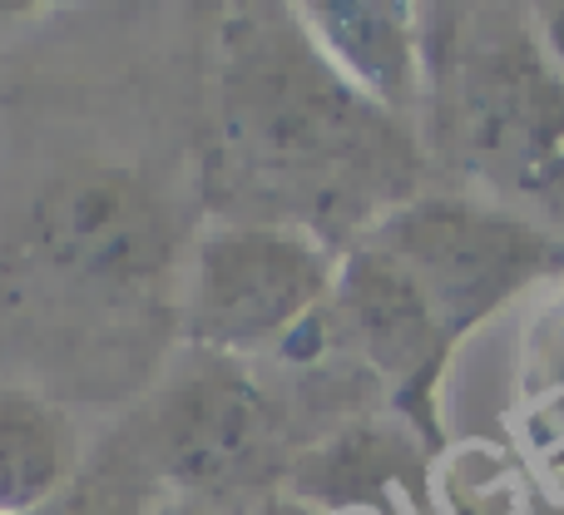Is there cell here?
Instances as JSON below:
<instances>
[{
	"instance_id": "cell-3",
	"label": "cell",
	"mask_w": 564,
	"mask_h": 515,
	"mask_svg": "<svg viewBox=\"0 0 564 515\" xmlns=\"http://www.w3.org/2000/svg\"><path fill=\"white\" fill-rule=\"evenodd\" d=\"M312 292V258L268 224H208L188 258L184 337L194 352H253L273 342Z\"/></svg>"
},
{
	"instance_id": "cell-2",
	"label": "cell",
	"mask_w": 564,
	"mask_h": 515,
	"mask_svg": "<svg viewBox=\"0 0 564 515\" xmlns=\"http://www.w3.org/2000/svg\"><path fill=\"white\" fill-rule=\"evenodd\" d=\"M124 427L159 486L204 501L243 481L263 451V407L214 352H194L144 407L129 411Z\"/></svg>"
},
{
	"instance_id": "cell-4",
	"label": "cell",
	"mask_w": 564,
	"mask_h": 515,
	"mask_svg": "<svg viewBox=\"0 0 564 515\" xmlns=\"http://www.w3.org/2000/svg\"><path fill=\"white\" fill-rule=\"evenodd\" d=\"M85 466L75 411L0 382V515H35Z\"/></svg>"
},
{
	"instance_id": "cell-1",
	"label": "cell",
	"mask_w": 564,
	"mask_h": 515,
	"mask_svg": "<svg viewBox=\"0 0 564 515\" xmlns=\"http://www.w3.org/2000/svg\"><path fill=\"white\" fill-rule=\"evenodd\" d=\"M194 199L154 154L65 149L0 184V382L59 407L159 387L184 332Z\"/></svg>"
},
{
	"instance_id": "cell-5",
	"label": "cell",
	"mask_w": 564,
	"mask_h": 515,
	"mask_svg": "<svg viewBox=\"0 0 564 515\" xmlns=\"http://www.w3.org/2000/svg\"><path fill=\"white\" fill-rule=\"evenodd\" d=\"M159 476L149 471L144 451L134 447L129 427L119 421L105 441L85 457L65 491L35 515H154L159 511Z\"/></svg>"
}]
</instances>
